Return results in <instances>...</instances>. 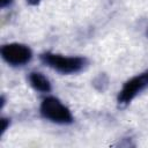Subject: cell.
Returning a JSON list of instances; mask_svg holds the SVG:
<instances>
[{
	"mask_svg": "<svg viewBox=\"0 0 148 148\" xmlns=\"http://www.w3.org/2000/svg\"><path fill=\"white\" fill-rule=\"evenodd\" d=\"M40 59L45 65L62 74L76 73L83 68L86 62V60L81 57H65L51 52L43 53L40 56Z\"/></svg>",
	"mask_w": 148,
	"mask_h": 148,
	"instance_id": "1",
	"label": "cell"
},
{
	"mask_svg": "<svg viewBox=\"0 0 148 148\" xmlns=\"http://www.w3.org/2000/svg\"><path fill=\"white\" fill-rule=\"evenodd\" d=\"M42 114L51 121L59 124H69L73 121L71 111L56 97H46L40 105Z\"/></svg>",
	"mask_w": 148,
	"mask_h": 148,
	"instance_id": "2",
	"label": "cell"
},
{
	"mask_svg": "<svg viewBox=\"0 0 148 148\" xmlns=\"http://www.w3.org/2000/svg\"><path fill=\"white\" fill-rule=\"evenodd\" d=\"M2 58L13 66L27 64L31 59V50L20 43H12L1 47Z\"/></svg>",
	"mask_w": 148,
	"mask_h": 148,
	"instance_id": "3",
	"label": "cell"
},
{
	"mask_svg": "<svg viewBox=\"0 0 148 148\" xmlns=\"http://www.w3.org/2000/svg\"><path fill=\"white\" fill-rule=\"evenodd\" d=\"M147 86H148V71L138 76L132 77L125 83L118 96L119 104H128L138 95V92H140Z\"/></svg>",
	"mask_w": 148,
	"mask_h": 148,
	"instance_id": "4",
	"label": "cell"
},
{
	"mask_svg": "<svg viewBox=\"0 0 148 148\" xmlns=\"http://www.w3.org/2000/svg\"><path fill=\"white\" fill-rule=\"evenodd\" d=\"M29 81H30V84L36 90H39L42 92H47L51 90V84L49 80L42 73H37V72L31 73L29 75Z\"/></svg>",
	"mask_w": 148,
	"mask_h": 148,
	"instance_id": "5",
	"label": "cell"
},
{
	"mask_svg": "<svg viewBox=\"0 0 148 148\" xmlns=\"http://www.w3.org/2000/svg\"><path fill=\"white\" fill-rule=\"evenodd\" d=\"M1 121H2V127H1V131H2V133H3V132L6 131V128H7V125L9 124V121H8L7 119H5V118H3Z\"/></svg>",
	"mask_w": 148,
	"mask_h": 148,
	"instance_id": "6",
	"label": "cell"
},
{
	"mask_svg": "<svg viewBox=\"0 0 148 148\" xmlns=\"http://www.w3.org/2000/svg\"><path fill=\"white\" fill-rule=\"evenodd\" d=\"M12 2V0H0V6L3 8V7H6L7 5H9Z\"/></svg>",
	"mask_w": 148,
	"mask_h": 148,
	"instance_id": "7",
	"label": "cell"
},
{
	"mask_svg": "<svg viewBox=\"0 0 148 148\" xmlns=\"http://www.w3.org/2000/svg\"><path fill=\"white\" fill-rule=\"evenodd\" d=\"M39 1L40 0H27V2L30 5H37V3H39Z\"/></svg>",
	"mask_w": 148,
	"mask_h": 148,
	"instance_id": "8",
	"label": "cell"
}]
</instances>
